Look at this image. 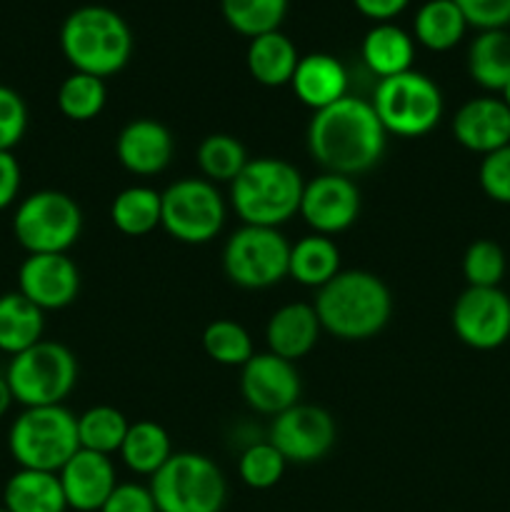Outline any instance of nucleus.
Here are the masks:
<instances>
[{"mask_svg":"<svg viewBox=\"0 0 510 512\" xmlns=\"http://www.w3.org/2000/svg\"><path fill=\"white\" fill-rule=\"evenodd\" d=\"M100 512H158L150 488L138 483H118Z\"/></svg>","mask_w":510,"mask_h":512,"instance_id":"41","label":"nucleus"},{"mask_svg":"<svg viewBox=\"0 0 510 512\" xmlns=\"http://www.w3.org/2000/svg\"><path fill=\"white\" fill-rule=\"evenodd\" d=\"M195 158H198L200 173L210 183H233L250 160L245 145L228 133L205 135Z\"/></svg>","mask_w":510,"mask_h":512,"instance_id":"32","label":"nucleus"},{"mask_svg":"<svg viewBox=\"0 0 510 512\" xmlns=\"http://www.w3.org/2000/svg\"><path fill=\"white\" fill-rule=\"evenodd\" d=\"M175 153L173 133L153 118H135L115 140L118 163L133 175H158L170 165Z\"/></svg>","mask_w":510,"mask_h":512,"instance_id":"18","label":"nucleus"},{"mask_svg":"<svg viewBox=\"0 0 510 512\" xmlns=\"http://www.w3.org/2000/svg\"><path fill=\"white\" fill-rule=\"evenodd\" d=\"M468 25L478 30H505L510 25V0H453Z\"/></svg>","mask_w":510,"mask_h":512,"instance_id":"40","label":"nucleus"},{"mask_svg":"<svg viewBox=\"0 0 510 512\" xmlns=\"http://www.w3.org/2000/svg\"><path fill=\"white\" fill-rule=\"evenodd\" d=\"M18 293L40 310H63L80 293V270L68 253L28 255L18 270Z\"/></svg>","mask_w":510,"mask_h":512,"instance_id":"16","label":"nucleus"},{"mask_svg":"<svg viewBox=\"0 0 510 512\" xmlns=\"http://www.w3.org/2000/svg\"><path fill=\"white\" fill-rule=\"evenodd\" d=\"M128 418L113 405H95L78 415V440L83 450L108 455L120 453L125 435H128Z\"/></svg>","mask_w":510,"mask_h":512,"instance_id":"31","label":"nucleus"},{"mask_svg":"<svg viewBox=\"0 0 510 512\" xmlns=\"http://www.w3.org/2000/svg\"><path fill=\"white\" fill-rule=\"evenodd\" d=\"M360 190L348 175L323 173L305 183L298 215L318 235L345 233L358 220Z\"/></svg>","mask_w":510,"mask_h":512,"instance_id":"15","label":"nucleus"},{"mask_svg":"<svg viewBox=\"0 0 510 512\" xmlns=\"http://www.w3.org/2000/svg\"><path fill=\"white\" fill-rule=\"evenodd\" d=\"M203 350L213 363L228 368H243L255 355L253 338L235 320H213L203 330Z\"/></svg>","mask_w":510,"mask_h":512,"instance_id":"35","label":"nucleus"},{"mask_svg":"<svg viewBox=\"0 0 510 512\" xmlns=\"http://www.w3.org/2000/svg\"><path fill=\"white\" fill-rule=\"evenodd\" d=\"M478 183L493 203L510 205V145L483 155L478 168Z\"/></svg>","mask_w":510,"mask_h":512,"instance_id":"39","label":"nucleus"},{"mask_svg":"<svg viewBox=\"0 0 510 512\" xmlns=\"http://www.w3.org/2000/svg\"><path fill=\"white\" fill-rule=\"evenodd\" d=\"M290 243L278 228L240 225L223 248L225 278L245 290H265L288 278Z\"/></svg>","mask_w":510,"mask_h":512,"instance_id":"11","label":"nucleus"},{"mask_svg":"<svg viewBox=\"0 0 510 512\" xmlns=\"http://www.w3.org/2000/svg\"><path fill=\"white\" fill-rule=\"evenodd\" d=\"M305 180L283 158L248 160L243 173L230 183V205L243 225L280 228L298 215Z\"/></svg>","mask_w":510,"mask_h":512,"instance_id":"4","label":"nucleus"},{"mask_svg":"<svg viewBox=\"0 0 510 512\" xmlns=\"http://www.w3.org/2000/svg\"><path fill=\"white\" fill-rule=\"evenodd\" d=\"M320 333H323V328H320L313 305L288 303L270 315L265 340H268L270 353L295 363L315 348Z\"/></svg>","mask_w":510,"mask_h":512,"instance_id":"21","label":"nucleus"},{"mask_svg":"<svg viewBox=\"0 0 510 512\" xmlns=\"http://www.w3.org/2000/svg\"><path fill=\"white\" fill-rule=\"evenodd\" d=\"M20 163L13 153H0V210L10 208L20 193Z\"/></svg>","mask_w":510,"mask_h":512,"instance_id":"42","label":"nucleus"},{"mask_svg":"<svg viewBox=\"0 0 510 512\" xmlns=\"http://www.w3.org/2000/svg\"><path fill=\"white\" fill-rule=\"evenodd\" d=\"M410 0H353L355 10L375 23H390L395 15L408 8Z\"/></svg>","mask_w":510,"mask_h":512,"instance_id":"43","label":"nucleus"},{"mask_svg":"<svg viewBox=\"0 0 510 512\" xmlns=\"http://www.w3.org/2000/svg\"><path fill=\"white\" fill-rule=\"evenodd\" d=\"M8 450L20 468L60 473L80 450L78 418L65 405L25 408L10 425Z\"/></svg>","mask_w":510,"mask_h":512,"instance_id":"5","label":"nucleus"},{"mask_svg":"<svg viewBox=\"0 0 510 512\" xmlns=\"http://www.w3.org/2000/svg\"><path fill=\"white\" fill-rule=\"evenodd\" d=\"M58 110L73 123H88L95 120L105 108L108 100V88L103 78H95L88 73H73L60 83L58 88Z\"/></svg>","mask_w":510,"mask_h":512,"instance_id":"33","label":"nucleus"},{"mask_svg":"<svg viewBox=\"0 0 510 512\" xmlns=\"http://www.w3.org/2000/svg\"><path fill=\"white\" fill-rule=\"evenodd\" d=\"M468 73L483 90L500 93L510 83V33L480 30L468 48Z\"/></svg>","mask_w":510,"mask_h":512,"instance_id":"27","label":"nucleus"},{"mask_svg":"<svg viewBox=\"0 0 510 512\" xmlns=\"http://www.w3.org/2000/svg\"><path fill=\"white\" fill-rule=\"evenodd\" d=\"M5 380L15 403L23 408L63 405L78 383V360L55 340H40L10 358Z\"/></svg>","mask_w":510,"mask_h":512,"instance_id":"6","label":"nucleus"},{"mask_svg":"<svg viewBox=\"0 0 510 512\" xmlns=\"http://www.w3.org/2000/svg\"><path fill=\"white\" fill-rule=\"evenodd\" d=\"M375 115L385 133L398 138H423L443 118V93L428 75L418 70L378 80L373 93Z\"/></svg>","mask_w":510,"mask_h":512,"instance_id":"8","label":"nucleus"},{"mask_svg":"<svg viewBox=\"0 0 510 512\" xmlns=\"http://www.w3.org/2000/svg\"><path fill=\"white\" fill-rule=\"evenodd\" d=\"M505 268V253L493 240H475L463 255V275L468 288H500Z\"/></svg>","mask_w":510,"mask_h":512,"instance_id":"37","label":"nucleus"},{"mask_svg":"<svg viewBox=\"0 0 510 512\" xmlns=\"http://www.w3.org/2000/svg\"><path fill=\"white\" fill-rule=\"evenodd\" d=\"M500 100H503V103H505V105H508V108H510V83H508V85H505V88H503V90H500Z\"/></svg>","mask_w":510,"mask_h":512,"instance_id":"45","label":"nucleus"},{"mask_svg":"<svg viewBox=\"0 0 510 512\" xmlns=\"http://www.w3.org/2000/svg\"><path fill=\"white\" fill-rule=\"evenodd\" d=\"M45 313L18 290L0 295V350L10 358L43 340Z\"/></svg>","mask_w":510,"mask_h":512,"instance_id":"26","label":"nucleus"},{"mask_svg":"<svg viewBox=\"0 0 510 512\" xmlns=\"http://www.w3.org/2000/svg\"><path fill=\"white\" fill-rule=\"evenodd\" d=\"M268 440L288 463H315L335 445V420L318 405L298 403L275 415Z\"/></svg>","mask_w":510,"mask_h":512,"instance_id":"13","label":"nucleus"},{"mask_svg":"<svg viewBox=\"0 0 510 512\" xmlns=\"http://www.w3.org/2000/svg\"><path fill=\"white\" fill-rule=\"evenodd\" d=\"M0 512H10V510H5V508H0Z\"/></svg>","mask_w":510,"mask_h":512,"instance_id":"46","label":"nucleus"},{"mask_svg":"<svg viewBox=\"0 0 510 512\" xmlns=\"http://www.w3.org/2000/svg\"><path fill=\"white\" fill-rule=\"evenodd\" d=\"M83 233V210L60 190H38L18 205L13 235L28 255L68 253Z\"/></svg>","mask_w":510,"mask_h":512,"instance_id":"9","label":"nucleus"},{"mask_svg":"<svg viewBox=\"0 0 510 512\" xmlns=\"http://www.w3.org/2000/svg\"><path fill=\"white\" fill-rule=\"evenodd\" d=\"M60 50L73 70L105 80L130 63L133 33L108 5H83L63 20Z\"/></svg>","mask_w":510,"mask_h":512,"instance_id":"3","label":"nucleus"},{"mask_svg":"<svg viewBox=\"0 0 510 512\" xmlns=\"http://www.w3.org/2000/svg\"><path fill=\"white\" fill-rule=\"evenodd\" d=\"M388 133L370 100L345 95L318 110L308 125V153L325 173L353 175L375 168L385 153Z\"/></svg>","mask_w":510,"mask_h":512,"instance_id":"1","label":"nucleus"},{"mask_svg":"<svg viewBox=\"0 0 510 512\" xmlns=\"http://www.w3.org/2000/svg\"><path fill=\"white\" fill-rule=\"evenodd\" d=\"M220 8L235 33L253 40L280 28L288 13V0H220Z\"/></svg>","mask_w":510,"mask_h":512,"instance_id":"34","label":"nucleus"},{"mask_svg":"<svg viewBox=\"0 0 510 512\" xmlns=\"http://www.w3.org/2000/svg\"><path fill=\"white\" fill-rule=\"evenodd\" d=\"M28 130V108L20 93L0 85V153H13Z\"/></svg>","mask_w":510,"mask_h":512,"instance_id":"38","label":"nucleus"},{"mask_svg":"<svg viewBox=\"0 0 510 512\" xmlns=\"http://www.w3.org/2000/svg\"><path fill=\"white\" fill-rule=\"evenodd\" d=\"M450 318L460 343L473 350H495L510 338V298L500 288H465Z\"/></svg>","mask_w":510,"mask_h":512,"instance_id":"12","label":"nucleus"},{"mask_svg":"<svg viewBox=\"0 0 510 512\" xmlns=\"http://www.w3.org/2000/svg\"><path fill=\"white\" fill-rule=\"evenodd\" d=\"M158 512H220L228 483L210 458L200 453H173L150 478Z\"/></svg>","mask_w":510,"mask_h":512,"instance_id":"7","label":"nucleus"},{"mask_svg":"<svg viewBox=\"0 0 510 512\" xmlns=\"http://www.w3.org/2000/svg\"><path fill=\"white\" fill-rule=\"evenodd\" d=\"M453 138L478 155L510 145V108L500 98H473L453 118Z\"/></svg>","mask_w":510,"mask_h":512,"instance_id":"19","label":"nucleus"},{"mask_svg":"<svg viewBox=\"0 0 510 512\" xmlns=\"http://www.w3.org/2000/svg\"><path fill=\"white\" fill-rule=\"evenodd\" d=\"M360 55H363V63L368 65L370 73L378 75L380 80L408 73V70H413L415 58L413 35H408L393 23H375V28L365 33Z\"/></svg>","mask_w":510,"mask_h":512,"instance_id":"23","label":"nucleus"},{"mask_svg":"<svg viewBox=\"0 0 510 512\" xmlns=\"http://www.w3.org/2000/svg\"><path fill=\"white\" fill-rule=\"evenodd\" d=\"M298 60L300 55L295 43L280 30L253 38L248 43V53H245L250 78L255 83L265 85V88L290 85L295 68H298Z\"/></svg>","mask_w":510,"mask_h":512,"instance_id":"22","label":"nucleus"},{"mask_svg":"<svg viewBox=\"0 0 510 512\" xmlns=\"http://www.w3.org/2000/svg\"><path fill=\"white\" fill-rule=\"evenodd\" d=\"M340 273V250L328 235H305L290 245L288 278L305 288L320 290Z\"/></svg>","mask_w":510,"mask_h":512,"instance_id":"25","label":"nucleus"},{"mask_svg":"<svg viewBox=\"0 0 510 512\" xmlns=\"http://www.w3.org/2000/svg\"><path fill=\"white\" fill-rule=\"evenodd\" d=\"M3 508L10 512H65L68 500L58 473L20 468L5 483Z\"/></svg>","mask_w":510,"mask_h":512,"instance_id":"24","label":"nucleus"},{"mask_svg":"<svg viewBox=\"0 0 510 512\" xmlns=\"http://www.w3.org/2000/svg\"><path fill=\"white\" fill-rule=\"evenodd\" d=\"M300 375L295 363L268 353H255L240 373V393L260 415H280L300 403Z\"/></svg>","mask_w":510,"mask_h":512,"instance_id":"14","label":"nucleus"},{"mask_svg":"<svg viewBox=\"0 0 510 512\" xmlns=\"http://www.w3.org/2000/svg\"><path fill=\"white\" fill-rule=\"evenodd\" d=\"M118 455L130 473L153 478L170 460L173 445H170V435L163 425L153 423V420H138V423H130Z\"/></svg>","mask_w":510,"mask_h":512,"instance_id":"29","label":"nucleus"},{"mask_svg":"<svg viewBox=\"0 0 510 512\" xmlns=\"http://www.w3.org/2000/svg\"><path fill=\"white\" fill-rule=\"evenodd\" d=\"M13 393H10L8 388V380H5V375H0V420L5 418V413L10 410V405H13Z\"/></svg>","mask_w":510,"mask_h":512,"instance_id":"44","label":"nucleus"},{"mask_svg":"<svg viewBox=\"0 0 510 512\" xmlns=\"http://www.w3.org/2000/svg\"><path fill=\"white\" fill-rule=\"evenodd\" d=\"M290 88L300 103L318 113L348 95V73L335 55L310 53L298 60Z\"/></svg>","mask_w":510,"mask_h":512,"instance_id":"20","label":"nucleus"},{"mask_svg":"<svg viewBox=\"0 0 510 512\" xmlns=\"http://www.w3.org/2000/svg\"><path fill=\"white\" fill-rule=\"evenodd\" d=\"M160 193L148 185H130L120 190L110 205L115 230L128 238H143L160 228Z\"/></svg>","mask_w":510,"mask_h":512,"instance_id":"30","label":"nucleus"},{"mask_svg":"<svg viewBox=\"0 0 510 512\" xmlns=\"http://www.w3.org/2000/svg\"><path fill=\"white\" fill-rule=\"evenodd\" d=\"M160 228L185 245H205L225 225V200L205 178H180L160 193Z\"/></svg>","mask_w":510,"mask_h":512,"instance_id":"10","label":"nucleus"},{"mask_svg":"<svg viewBox=\"0 0 510 512\" xmlns=\"http://www.w3.org/2000/svg\"><path fill=\"white\" fill-rule=\"evenodd\" d=\"M68 508L75 512H100L118 485L115 465L108 455L80 448L58 473Z\"/></svg>","mask_w":510,"mask_h":512,"instance_id":"17","label":"nucleus"},{"mask_svg":"<svg viewBox=\"0 0 510 512\" xmlns=\"http://www.w3.org/2000/svg\"><path fill=\"white\" fill-rule=\"evenodd\" d=\"M285 465H288V460L280 455V450L270 440H263V443L248 445L240 453L238 475L248 488L270 490L280 483Z\"/></svg>","mask_w":510,"mask_h":512,"instance_id":"36","label":"nucleus"},{"mask_svg":"<svg viewBox=\"0 0 510 512\" xmlns=\"http://www.w3.org/2000/svg\"><path fill=\"white\" fill-rule=\"evenodd\" d=\"M468 20L453 0H425L413 20V35L423 48L445 53L463 40Z\"/></svg>","mask_w":510,"mask_h":512,"instance_id":"28","label":"nucleus"},{"mask_svg":"<svg viewBox=\"0 0 510 512\" xmlns=\"http://www.w3.org/2000/svg\"><path fill=\"white\" fill-rule=\"evenodd\" d=\"M320 328L338 340L375 338L393 315V295L368 270H340L313 303Z\"/></svg>","mask_w":510,"mask_h":512,"instance_id":"2","label":"nucleus"}]
</instances>
